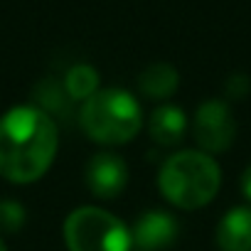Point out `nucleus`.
<instances>
[{
	"label": "nucleus",
	"mask_w": 251,
	"mask_h": 251,
	"mask_svg": "<svg viewBox=\"0 0 251 251\" xmlns=\"http://www.w3.org/2000/svg\"><path fill=\"white\" fill-rule=\"evenodd\" d=\"M57 126L37 106H15L0 118V175L15 185L40 180L54 163Z\"/></svg>",
	"instance_id": "nucleus-1"
},
{
	"label": "nucleus",
	"mask_w": 251,
	"mask_h": 251,
	"mask_svg": "<svg viewBox=\"0 0 251 251\" xmlns=\"http://www.w3.org/2000/svg\"><path fill=\"white\" fill-rule=\"evenodd\" d=\"M222 185L217 160L202 151H182L170 155L158 175L163 197L180 209H200L214 200Z\"/></svg>",
	"instance_id": "nucleus-2"
},
{
	"label": "nucleus",
	"mask_w": 251,
	"mask_h": 251,
	"mask_svg": "<svg viewBox=\"0 0 251 251\" xmlns=\"http://www.w3.org/2000/svg\"><path fill=\"white\" fill-rule=\"evenodd\" d=\"M141 103L126 89H99L81 106V131L101 146H123L141 131Z\"/></svg>",
	"instance_id": "nucleus-3"
},
{
	"label": "nucleus",
	"mask_w": 251,
	"mask_h": 251,
	"mask_svg": "<svg viewBox=\"0 0 251 251\" xmlns=\"http://www.w3.org/2000/svg\"><path fill=\"white\" fill-rule=\"evenodd\" d=\"M69 251H131V229L99 207H79L64 222Z\"/></svg>",
	"instance_id": "nucleus-4"
},
{
	"label": "nucleus",
	"mask_w": 251,
	"mask_h": 251,
	"mask_svg": "<svg viewBox=\"0 0 251 251\" xmlns=\"http://www.w3.org/2000/svg\"><path fill=\"white\" fill-rule=\"evenodd\" d=\"M192 133L202 153H224L236 138V121L231 108L219 99L204 101L195 113Z\"/></svg>",
	"instance_id": "nucleus-5"
},
{
	"label": "nucleus",
	"mask_w": 251,
	"mask_h": 251,
	"mask_svg": "<svg viewBox=\"0 0 251 251\" xmlns=\"http://www.w3.org/2000/svg\"><path fill=\"white\" fill-rule=\"evenodd\" d=\"M128 182V165L111 151L96 153L86 165V187L99 200H113L126 190Z\"/></svg>",
	"instance_id": "nucleus-6"
},
{
	"label": "nucleus",
	"mask_w": 251,
	"mask_h": 251,
	"mask_svg": "<svg viewBox=\"0 0 251 251\" xmlns=\"http://www.w3.org/2000/svg\"><path fill=\"white\" fill-rule=\"evenodd\" d=\"M177 236V222L165 209H146L133 229H131V246L136 251H163Z\"/></svg>",
	"instance_id": "nucleus-7"
},
{
	"label": "nucleus",
	"mask_w": 251,
	"mask_h": 251,
	"mask_svg": "<svg viewBox=\"0 0 251 251\" xmlns=\"http://www.w3.org/2000/svg\"><path fill=\"white\" fill-rule=\"evenodd\" d=\"M219 251H251V207L229 209L217 224Z\"/></svg>",
	"instance_id": "nucleus-8"
},
{
	"label": "nucleus",
	"mask_w": 251,
	"mask_h": 251,
	"mask_svg": "<svg viewBox=\"0 0 251 251\" xmlns=\"http://www.w3.org/2000/svg\"><path fill=\"white\" fill-rule=\"evenodd\" d=\"M148 131H151V138L160 146H175L182 141L185 131H187V116L180 106H173V103H165V106H158L153 113H151V121H148Z\"/></svg>",
	"instance_id": "nucleus-9"
},
{
	"label": "nucleus",
	"mask_w": 251,
	"mask_h": 251,
	"mask_svg": "<svg viewBox=\"0 0 251 251\" xmlns=\"http://www.w3.org/2000/svg\"><path fill=\"white\" fill-rule=\"evenodd\" d=\"M180 84V74L168 62H153L138 74V91L148 99H170Z\"/></svg>",
	"instance_id": "nucleus-10"
},
{
	"label": "nucleus",
	"mask_w": 251,
	"mask_h": 251,
	"mask_svg": "<svg viewBox=\"0 0 251 251\" xmlns=\"http://www.w3.org/2000/svg\"><path fill=\"white\" fill-rule=\"evenodd\" d=\"M64 91L72 101H86L89 96H94L99 91V72L91 64H76L67 72L64 76Z\"/></svg>",
	"instance_id": "nucleus-11"
},
{
	"label": "nucleus",
	"mask_w": 251,
	"mask_h": 251,
	"mask_svg": "<svg viewBox=\"0 0 251 251\" xmlns=\"http://www.w3.org/2000/svg\"><path fill=\"white\" fill-rule=\"evenodd\" d=\"M35 94H37V101L45 106L42 111L50 116V111H67V103L72 101L69 96H67V91H64V84L62 81H57V79H45L42 84H37V89H35Z\"/></svg>",
	"instance_id": "nucleus-12"
},
{
	"label": "nucleus",
	"mask_w": 251,
	"mask_h": 251,
	"mask_svg": "<svg viewBox=\"0 0 251 251\" xmlns=\"http://www.w3.org/2000/svg\"><path fill=\"white\" fill-rule=\"evenodd\" d=\"M25 224V207L15 200H0V231L15 234Z\"/></svg>",
	"instance_id": "nucleus-13"
},
{
	"label": "nucleus",
	"mask_w": 251,
	"mask_h": 251,
	"mask_svg": "<svg viewBox=\"0 0 251 251\" xmlns=\"http://www.w3.org/2000/svg\"><path fill=\"white\" fill-rule=\"evenodd\" d=\"M241 192H244V197L251 202V165L244 170V175H241Z\"/></svg>",
	"instance_id": "nucleus-14"
},
{
	"label": "nucleus",
	"mask_w": 251,
	"mask_h": 251,
	"mask_svg": "<svg viewBox=\"0 0 251 251\" xmlns=\"http://www.w3.org/2000/svg\"><path fill=\"white\" fill-rule=\"evenodd\" d=\"M0 251H8V249H5V241H3V239H0Z\"/></svg>",
	"instance_id": "nucleus-15"
}]
</instances>
